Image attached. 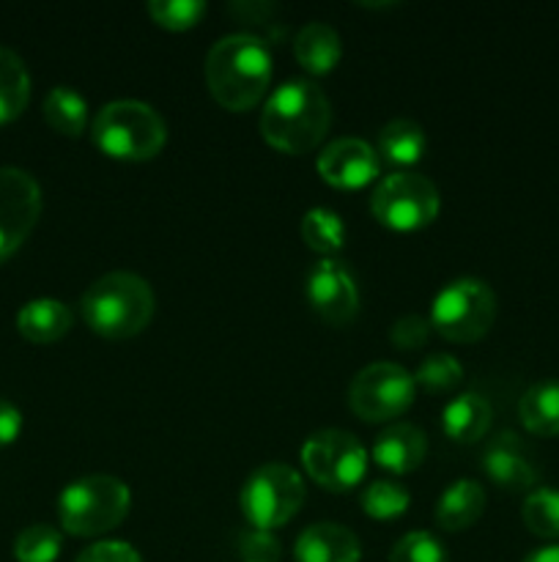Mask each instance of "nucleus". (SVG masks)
Wrapping results in <instances>:
<instances>
[{
  "label": "nucleus",
  "mask_w": 559,
  "mask_h": 562,
  "mask_svg": "<svg viewBox=\"0 0 559 562\" xmlns=\"http://www.w3.org/2000/svg\"><path fill=\"white\" fill-rule=\"evenodd\" d=\"M411 505V494L395 481H376L362 492V510L370 519H395L406 514Z\"/></svg>",
  "instance_id": "cd10ccee"
},
{
  "label": "nucleus",
  "mask_w": 559,
  "mask_h": 562,
  "mask_svg": "<svg viewBox=\"0 0 559 562\" xmlns=\"http://www.w3.org/2000/svg\"><path fill=\"white\" fill-rule=\"evenodd\" d=\"M272 82V53L255 33H228L206 53V86L214 102L244 113Z\"/></svg>",
  "instance_id": "f257e3e1"
},
{
  "label": "nucleus",
  "mask_w": 559,
  "mask_h": 562,
  "mask_svg": "<svg viewBox=\"0 0 559 562\" xmlns=\"http://www.w3.org/2000/svg\"><path fill=\"white\" fill-rule=\"evenodd\" d=\"M431 329V318H422L417 316V313H411V316H400L398 322L389 327V340H392L400 351H414L427 344Z\"/></svg>",
  "instance_id": "72a5a7b5"
},
{
  "label": "nucleus",
  "mask_w": 559,
  "mask_h": 562,
  "mask_svg": "<svg viewBox=\"0 0 559 562\" xmlns=\"http://www.w3.org/2000/svg\"><path fill=\"white\" fill-rule=\"evenodd\" d=\"M497 294L486 280H449L431 302V327L453 344H475L486 338L497 322Z\"/></svg>",
  "instance_id": "423d86ee"
},
{
  "label": "nucleus",
  "mask_w": 559,
  "mask_h": 562,
  "mask_svg": "<svg viewBox=\"0 0 559 562\" xmlns=\"http://www.w3.org/2000/svg\"><path fill=\"white\" fill-rule=\"evenodd\" d=\"M91 137L99 151L126 162L157 157L168 143V124L162 115L137 99L107 102L91 121Z\"/></svg>",
  "instance_id": "20e7f679"
},
{
  "label": "nucleus",
  "mask_w": 559,
  "mask_h": 562,
  "mask_svg": "<svg viewBox=\"0 0 559 562\" xmlns=\"http://www.w3.org/2000/svg\"><path fill=\"white\" fill-rule=\"evenodd\" d=\"M332 124L329 97L310 80H288L274 88L261 113V135L283 154H307L327 137Z\"/></svg>",
  "instance_id": "f03ea898"
},
{
  "label": "nucleus",
  "mask_w": 559,
  "mask_h": 562,
  "mask_svg": "<svg viewBox=\"0 0 559 562\" xmlns=\"http://www.w3.org/2000/svg\"><path fill=\"white\" fill-rule=\"evenodd\" d=\"M153 291L135 272H107L80 296V316L96 335L110 340L135 338L151 324Z\"/></svg>",
  "instance_id": "7ed1b4c3"
},
{
  "label": "nucleus",
  "mask_w": 559,
  "mask_h": 562,
  "mask_svg": "<svg viewBox=\"0 0 559 562\" xmlns=\"http://www.w3.org/2000/svg\"><path fill=\"white\" fill-rule=\"evenodd\" d=\"M146 11L151 14V20L159 27H168V31H186V27H195L197 22L206 14V3L203 0H151L146 5Z\"/></svg>",
  "instance_id": "c756f323"
},
{
  "label": "nucleus",
  "mask_w": 559,
  "mask_h": 562,
  "mask_svg": "<svg viewBox=\"0 0 559 562\" xmlns=\"http://www.w3.org/2000/svg\"><path fill=\"white\" fill-rule=\"evenodd\" d=\"M464 379V366L453 355H427L414 371V384L427 393H449Z\"/></svg>",
  "instance_id": "c85d7f7f"
},
{
  "label": "nucleus",
  "mask_w": 559,
  "mask_h": 562,
  "mask_svg": "<svg viewBox=\"0 0 559 562\" xmlns=\"http://www.w3.org/2000/svg\"><path fill=\"white\" fill-rule=\"evenodd\" d=\"M482 467L488 477L507 492H532L537 483L535 464L513 431H502L488 445Z\"/></svg>",
  "instance_id": "4468645a"
},
{
  "label": "nucleus",
  "mask_w": 559,
  "mask_h": 562,
  "mask_svg": "<svg viewBox=\"0 0 559 562\" xmlns=\"http://www.w3.org/2000/svg\"><path fill=\"white\" fill-rule=\"evenodd\" d=\"M493 412L482 395L477 393H460L444 406L442 412V428L453 442L471 445L482 439L491 428Z\"/></svg>",
  "instance_id": "a211bd4d"
},
{
  "label": "nucleus",
  "mask_w": 559,
  "mask_h": 562,
  "mask_svg": "<svg viewBox=\"0 0 559 562\" xmlns=\"http://www.w3.org/2000/svg\"><path fill=\"white\" fill-rule=\"evenodd\" d=\"M414 376L398 362L365 366L349 387V406L360 420L387 423L414 404Z\"/></svg>",
  "instance_id": "9d476101"
},
{
  "label": "nucleus",
  "mask_w": 559,
  "mask_h": 562,
  "mask_svg": "<svg viewBox=\"0 0 559 562\" xmlns=\"http://www.w3.org/2000/svg\"><path fill=\"white\" fill-rule=\"evenodd\" d=\"M438 187L420 173L384 176L370 195V212L381 225L392 231H420L438 214Z\"/></svg>",
  "instance_id": "6e6552de"
},
{
  "label": "nucleus",
  "mask_w": 559,
  "mask_h": 562,
  "mask_svg": "<svg viewBox=\"0 0 559 562\" xmlns=\"http://www.w3.org/2000/svg\"><path fill=\"white\" fill-rule=\"evenodd\" d=\"M283 543L269 530H244L239 536V560L241 562H280Z\"/></svg>",
  "instance_id": "2f4dec72"
},
{
  "label": "nucleus",
  "mask_w": 559,
  "mask_h": 562,
  "mask_svg": "<svg viewBox=\"0 0 559 562\" xmlns=\"http://www.w3.org/2000/svg\"><path fill=\"white\" fill-rule=\"evenodd\" d=\"M132 492L113 475H85L71 481L58 497L60 527L71 536L96 538L126 519Z\"/></svg>",
  "instance_id": "39448f33"
},
{
  "label": "nucleus",
  "mask_w": 559,
  "mask_h": 562,
  "mask_svg": "<svg viewBox=\"0 0 559 562\" xmlns=\"http://www.w3.org/2000/svg\"><path fill=\"white\" fill-rule=\"evenodd\" d=\"M524 562H559V543H551V547L535 549Z\"/></svg>",
  "instance_id": "e433bc0d"
},
{
  "label": "nucleus",
  "mask_w": 559,
  "mask_h": 562,
  "mask_svg": "<svg viewBox=\"0 0 559 562\" xmlns=\"http://www.w3.org/2000/svg\"><path fill=\"white\" fill-rule=\"evenodd\" d=\"M71 324H75L71 307L60 300H49V296L25 302L16 313V329L22 333V338L33 340V344H55L69 335Z\"/></svg>",
  "instance_id": "f3484780"
},
{
  "label": "nucleus",
  "mask_w": 559,
  "mask_h": 562,
  "mask_svg": "<svg viewBox=\"0 0 559 562\" xmlns=\"http://www.w3.org/2000/svg\"><path fill=\"white\" fill-rule=\"evenodd\" d=\"M44 119L60 135L80 137L88 124V102L75 88L55 86L44 97Z\"/></svg>",
  "instance_id": "b1692460"
},
{
  "label": "nucleus",
  "mask_w": 559,
  "mask_h": 562,
  "mask_svg": "<svg viewBox=\"0 0 559 562\" xmlns=\"http://www.w3.org/2000/svg\"><path fill=\"white\" fill-rule=\"evenodd\" d=\"M387 562H449L447 549L431 532H409L389 552Z\"/></svg>",
  "instance_id": "7c9ffc66"
},
{
  "label": "nucleus",
  "mask_w": 559,
  "mask_h": 562,
  "mask_svg": "<svg viewBox=\"0 0 559 562\" xmlns=\"http://www.w3.org/2000/svg\"><path fill=\"white\" fill-rule=\"evenodd\" d=\"M75 562H142L135 547L124 541H99L77 554Z\"/></svg>",
  "instance_id": "f704fd0d"
},
{
  "label": "nucleus",
  "mask_w": 559,
  "mask_h": 562,
  "mask_svg": "<svg viewBox=\"0 0 559 562\" xmlns=\"http://www.w3.org/2000/svg\"><path fill=\"white\" fill-rule=\"evenodd\" d=\"M60 532L53 525H27L14 541L16 562H55L60 554Z\"/></svg>",
  "instance_id": "bb28decb"
},
{
  "label": "nucleus",
  "mask_w": 559,
  "mask_h": 562,
  "mask_svg": "<svg viewBox=\"0 0 559 562\" xmlns=\"http://www.w3.org/2000/svg\"><path fill=\"white\" fill-rule=\"evenodd\" d=\"M526 530L537 538H559V492L557 488H532L521 508Z\"/></svg>",
  "instance_id": "a878e982"
},
{
  "label": "nucleus",
  "mask_w": 559,
  "mask_h": 562,
  "mask_svg": "<svg viewBox=\"0 0 559 562\" xmlns=\"http://www.w3.org/2000/svg\"><path fill=\"white\" fill-rule=\"evenodd\" d=\"M230 14L239 16L244 25L261 27L263 33H269V38L283 36V27H280V5L266 3V0H247V3H230Z\"/></svg>",
  "instance_id": "473e14b6"
},
{
  "label": "nucleus",
  "mask_w": 559,
  "mask_h": 562,
  "mask_svg": "<svg viewBox=\"0 0 559 562\" xmlns=\"http://www.w3.org/2000/svg\"><path fill=\"white\" fill-rule=\"evenodd\" d=\"M427 437L414 423H392L373 442V461L395 475H409L425 461Z\"/></svg>",
  "instance_id": "2eb2a0df"
},
{
  "label": "nucleus",
  "mask_w": 559,
  "mask_h": 562,
  "mask_svg": "<svg viewBox=\"0 0 559 562\" xmlns=\"http://www.w3.org/2000/svg\"><path fill=\"white\" fill-rule=\"evenodd\" d=\"M316 168L327 184L340 187V190H360L381 173V157L367 140L338 137L321 148Z\"/></svg>",
  "instance_id": "ddd939ff"
},
{
  "label": "nucleus",
  "mask_w": 559,
  "mask_h": 562,
  "mask_svg": "<svg viewBox=\"0 0 559 562\" xmlns=\"http://www.w3.org/2000/svg\"><path fill=\"white\" fill-rule=\"evenodd\" d=\"M518 417L535 437H559V379L532 384L521 395Z\"/></svg>",
  "instance_id": "412c9836"
},
{
  "label": "nucleus",
  "mask_w": 559,
  "mask_h": 562,
  "mask_svg": "<svg viewBox=\"0 0 559 562\" xmlns=\"http://www.w3.org/2000/svg\"><path fill=\"white\" fill-rule=\"evenodd\" d=\"M42 214V187L27 170L0 165V263L14 256Z\"/></svg>",
  "instance_id": "9b49d317"
},
{
  "label": "nucleus",
  "mask_w": 559,
  "mask_h": 562,
  "mask_svg": "<svg viewBox=\"0 0 559 562\" xmlns=\"http://www.w3.org/2000/svg\"><path fill=\"white\" fill-rule=\"evenodd\" d=\"M294 55L310 75H329L343 58V42L327 22H307L294 38Z\"/></svg>",
  "instance_id": "6ab92c4d"
},
{
  "label": "nucleus",
  "mask_w": 559,
  "mask_h": 562,
  "mask_svg": "<svg viewBox=\"0 0 559 562\" xmlns=\"http://www.w3.org/2000/svg\"><path fill=\"white\" fill-rule=\"evenodd\" d=\"M427 148V137L422 126L411 119H395L378 132V157L392 165L420 162Z\"/></svg>",
  "instance_id": "4be33fe9"
},
{
  "label": "nucleus",
  "mask_w": 559,
  "mask_h": 562,
  "mask_svg": "<svg viewBox=\"0 0 559 562\" xmlns=\"http://www.w3.org/2000/svg\"><path fill=\"white\" fill-rule=\"evenodd\" d=\"M307 302L329 324H349L360 311V289L343 261L321 258L307 278Z\"/></svg>",
  "instance_id": "f8f14e48"
},
{
  "label": "nucleus",
  "mask_w": 559,
  "mask_h": 562,
  "mask_svg": "<svg viewBox=\"0 0 559 562\" xmlns=\"http://www.w3.org/2000/svg\"><path fill=\"white\" fill-rule=\"evenodd\" d=\"M241 514L255 530H277L299 514L305 483L288 464H263L247 477L239 494Z\"/></svg>",
  "instance_id": "0eeeda50"
},
{
  "label": "nucleus",
  "mask_w": 559,
  "mask_h": 562,
  "mask_svg": "<svg viewBox=\"0 0 559 562\" xmlns=\"http://www.w3.org/2000/svg\"><path fill=\"white\" fill-rule=\"evenodd\" d=\"M301 239L307 241L310 250L321 252V256H332V252L343 247L345 225L340 214H334L332 209H310L301 217Z\"/></svg>",
  "instance_id": "393cba45"
},
{
  "label": "nucleus",
  "mask_w": 559,
  "mask_h": 562,
  "mask_svg": "<svg viewBox=\"0 0 559 562\" xmlns=\"http://www.w3.org/2000/svg\"><path fill=\"white\" fill-rule=\"evenodd\" d=\"M486 510V488L471 477L449 483L447 492L442 494L436 505V525L442 530L458 532L475 525Z\"/></svg>",
  "instance_id": "aec40b11"
},
{
  "label": "nucleus",
  "mask_w": 559,
  "mask_h": 562,
  "mask_svg": "<svg viewBox=\"0 0 559 562\" xmlns=\"http://www.w3.org/2000/svg\"><path fill=\"white\" fill-rule=\"evenodd\" d=\"M31 99V75L20 55L0 44V124L22 115Z\"/></svg>",
  "instance_id": "5701e85b"
},
{
  "label": "nucleus",
  "mask_w": 559,
  "mask_h": 562,
  "mask_svg": "<svg viewBox=\"0 0 559 562\" xmlns=\"http://www.w3.org/2000/svg\"><path fill=\"white\" fill-rule=\"evenodd\" d=\"M22 431V412L9 398H0V448L11 445Z\"/></svg>",
  "instance_id": "c9c22d12"
},
{
  "label": "nucleus",
  "mask_w": 559,
  "mask_h": 562,
  "mask_svg": "<svg viewBox=\"0 0 559 562\" xmlns=\"http://www.w3.org/2000/svg\"><path fill=\"white\" fill-rule=\"evenodd\" d=\"M294 558L296 562H360L362 547L349 527L321 521L296 538Z\"/></svg>",
  "instance_id": "dca6fc26"
},
{
  "label": "nucleus",
  "mask_w": 559,
  "mask_h": 562,
  "mask_svg": "<svg viewBox=\"0 0 559 562\" xmlns=\"http://www.w3.org/2000/svg\"><path fill=\"white\" fill-rule=\"evenodd\" d=\"M301 464L318 486L340 494L362 483L367 472V450L354 434L323 428L305 442Z\"/></svg>",
  "instance_id": "1a4fd4ad"
}]
</instances>
